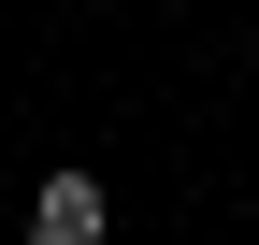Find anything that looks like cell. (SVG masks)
Masks as SVG:
<instances>
[{"mask_svg":"<svg viewBox=\"0 0 259 245\" xmlns=\"http://www.w3.org/2000/svg\"><path fill=\"white\" fill-rule=\"evenodd\" d=\"M29 245H101V173H44L29 188Z\"/></svg>","mask_w":259,"mask_h":245,"instance_id":"obj_1","label":"cell"}]
</instances>
